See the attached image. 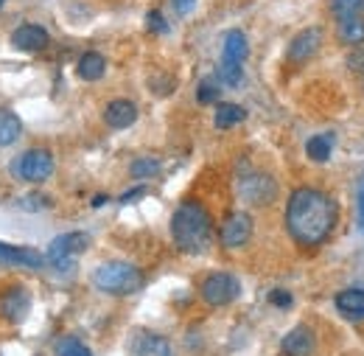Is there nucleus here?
Instances as JSON below:
<instances>
[{"label":"nucleus","mask_w":364,"mask_h":356,"mask_svg":"<svg viewBox=\"0 0 364 356\" xmlns=\"http://www.w3.org/2000/svg\"><path fill=\"white\" fill-rule=\"evenodd\" d=\"M283 224L289 239L300 250H317L333 236L339 224V202L331 194L311 185L294 188L286 202Z\"/></svg>","instance_id":"1"},{"label":"nucleus","mask_w":364,"mask_h":356,"mask_svg":"<svg viewBox=\"0 0 364 356\" xmlns=\"http://www.w3.org/2000/svg\"><path fill=\"white\" fill-rule=\"evenodd\" d=\"M171 239L185 256H202L210 250L216 230L208 208L199 199H185L171 216Z\"/></svg>","instance_id":"2"},{"label":"nucleus","mask_w":364,"mask_h":356,"mask_svg":"<svg viewBox=\"0 0 364 356\" xmlns=\"http://www.w3.org/2000/svg\"><path fill=\"white\" fill-rule=\"evenodd\" d=\"M92 286L104 295L127 298L143 286V272L129 261H104L92 269Z\"/></svg>","instance_id":"3"},{"label":"nucleus","mask_w":364,"mask_h":356,"mask_svg":"<svg viewBox=\"0 0 364 356\" xmlns=\"http://www.w3.org/2000/svg\"><path fill=\"white\" fill-rule=\"evenodd\" d=\"M90 250V236L85 230H73V233H62L48 244V264L59 272H73L76 258L82 253Z\"/></svg>","instance_id":"4"},{"label":"nucleus","mask_w":364,"mask_h":356,"mask_svg":"<svg viewBox=\"0 0 364 356\" xmlns=\"http://www.w3.org/2000/svg\"><path fill=\"white\" fill-rule=\"evenodd\" d=\"M238 295H241V281L232 272H210L199 286V298L213 309L230 306L232 300H238Z\"/></svg>","instance_id":"5"},{"label":"nucleus","mask_w":364,"mask_h":356,"mask_svg":"<svg viewBox=\"0 0 364 356\" xmlns=\"http://www.w3.org/2000/svg\"><path fill=\"white\" fill-rule=\"evenodd\" d=\"M14 172L23 182H31V185H40L53 174V155L43 149V146H34V149H26L17 160H14Z\"/></svg>","instance_id":"6"},{"label":"nucleus","mask_w":364,"mask_h":356,"mask_svg":"<svg viewBox=\"0 0 364 356\" xmlns=\"http://www.w3.org/2000/svg\"><path fill=\"white\" fill-rule=\"evenodd\" d=\"M252 230H255V222L247 211H232L219 224V244L225 250H241L250 244Z\"/></svg>","instance_id":"7"},{"label":"nucleus","mask_w":364,"mask_h":356,"mask_svg":"<svg viewBox=\"0 0 364 356\" xmlns=\"http://www.w3.org/2000/svg\"><path fill=\"white\" fill-rule=\"evenodd\" d=\"M238 194L250 205H272L277 197V182L267 172H244L238 177Z\"/></svg>","instance_id":"8"},{"label":"nucleus","mask_w":364,"mask_h":356,"mask_svg":"<svg viewBox=\"0 0 364 356\" xmlns=\"http://www.w3.org/2000/svg\"><path fill=\"white\" fill-rule=\"evenodd\" d=\"M322 28L319 26H309V28H303V31H297L294 37H291V43L286 48V62H291V65H306L309 59H314L319 53V48H322Z\"/></svg>","instance_id":"9"},{"label":"nucleus","mask_w":364,"mask_h":356,"mask_svg":"<svg viewBox=\"0 0 364 356\" xmlns=\"http://www.w3.org/2000/svg\"><path fill=\"white\" fill-rule=\"evenodd\" d=\"M31 309V295L26 286L20 283H11L0 292V317L9 320V323H23L26 314Z\"/></svg>","instance_id":"10"},{"label":"nucleus","mask_w":364,"mask_h":356,"mask_svg":"<svg viewBox=\"0 0 364 356\" xmlns=\"http://www.w3.org/2000/svg\"><path fill=\"white\" fill-rule=\"evenodd\" d=\"M11 45L17 51H23V53H40V51H46L48 45H50V34L43 26H37V23H23V26L14 28Z\"/></svg>","instance_id":"11"},{"label":"nucleus","mask_w":364,"mask_h":356,"mask_svg":"<svg viewBox=\"0 0 364 356\" xmlns=\"http://www.w3.org/2000/svg\"><path fill=\"white\" fill-rule=\"evenodd\" d=\"M0 264L9 267H26V269H43L46 267V256L34 247H17V244H6L0 241Z\"/></svg>","instance_id":"12"},{"label":"nucleus","mask_w":364,"mask_h":356,"mask_svg":"<svg viewBox=\"0 0 364 356\" xmlns=\"http://www.w3.org/2000/svg\"><path fill=\"white\" fill-rule=\"evenodd\" d=\"M137 121V104L129 98H115L104 107V124L109 130H129Z\"/></svg>","instance_id":"13"},{"label":"nucleus","mask_w":364,"mask_h":356,"mask_svg":"<svg viewBox=\"0 0 364 356\" xmlns=\"http://www.w3.org/2000/svg\"><path fill=\"white\" fill-rule=\"evenodd\" d=\"M314 331L309 325H294L283 340H280V351L286 356H311L314 354Z\"/></svg>","instance_id":"14"},{"label":"nucleus","mask_w":364,"mask_h":356,"mask_svg":"<svg viewBox=\"0 0 364 356\" xmlns=\"http://www.w3.org/2000/svg\"><path fill=\"white\" fill-rule=\"evenodd\" d=\"M333 306H336V312L342 314L345 320H350V323H364V289L362 286H350V289L336 292Z\"/></svg>","instance_id":"15"},{"label":"nucleus","mask_w":364,"mask_h":356,"mask_svg":"<svg viewBox=\"0 0 364 356\" xmlns=\"http://www.w3.org/2000/svg\"><path fill=\"white\" fill-rule=\"evenodd\" d=\"M250 56V40L241 28H230L222 37V62H232V65H244Z\"/></svg>","instance_id":"16"},{"label":"nucleus","mask_w":364,"mask_h":356,"mask_svg":"<svg viewBox=\"0 0 364 356\" xmlns=\"http://www.w3.org/2000/svg\"><path fill=\"white\" fill-rule=\"evenodd\" d=\"M336 40L345 48H362L364 45V14L336 20Z\"/></svg>","instance_id":"17"},{"label":"nucleus","mask_w":364,"mask_h":356,"mask_svg":"<svg viewBox=\"0 0 364 356\" xmlns=\"http://www.w3.org/2000/svg\"><path fill=\"white\" fill-rule=\"evenodd\" d=\"M333 149H336V135L333 132L311 135V137L306 140V157H309L311 163H319V166L331 160Z\"/></svg>","instance_id":"18"},{"label":"nucleus","mask_w":364,"mask_h":356,"mask_svg":"<svg viewBox=\"0 0 364 356\" xmlns=\"http://www.w3.org/2000/svg\"><path fill=\"white\" fill-rule=\"evenodd\" d=\"M76 73H79V79H85V82H98V79L107 73V59H104L98 51H85V53L79 56V62H76Z\"/></svg>","instance_id":"19"},{"label":"nucleus","mask_w":364,"mask_h":356,"mask_svg":"<svg viewBox=\"0 0 364 356\" xmlns=\"http://www.w3.org/2000/svg\"><path fill=\"white\" fill-rule=\"evenodd\" d=\"M244 118H247V110L241 104H232V101H219L216 104V115H213L216 130H232V127L244 124Z\"/></svg>","instance_id":"20"},{"label":"nucleus","mask_w":364,"mask_h":356,"mask_svg":"<svg viewBox=\"0 0 364 356\" xmlns=\"http://www.w3.org/2000/svg\"><path fill=\"white\" fill-rule=\"evenodd\" d=\"M23 135V121L14 110H0V149L17 143Z\"/></svg>","instance_id":"21"},{"label":"nucleus","mask_w":364,"mask_h":356,"mask_svg":"<svg viewBox=\"0 0 364 356\" xmlns=\"http://www.w3.org/2000/svg\"><path fill=\"white\" fill-rule=\"evenodd\" d=\"M328 11L333 20L356 17V14H364V0H328Z\"/></svg>","instance_id":"22"},{"label":"nucleus","mask_w":364,"mask_h":356,"mask_svg":"<svg viewBox=\"0 0 364 356\" xmlns=\"http://www.w3.org/2000/svg\"><path fill=\"white\" fill-rule=\"evenodd\" d=\"M160 169H163V163L157 157H137V160H132V166H129V177L151 179L160 174Z\"/></svg>","instance_id":"23"},{"label":"nucleus","mask_w":364,"mask_h":356,"mask_svg":"<svg viewBox=\"0 0 364 356\" xmlns=\"http://www.w3.org/2000/svg\"><path fill=\"white\" fill-rule=\"evenodd\" d=\"M53 351H56V356H92L90 348L76 337H59Z\"/></svg>","instance_id":"24"},{"label":"nucleus","mask_w":364,"mask_h":356,"mask_svg":"<svg viewBox=\"0 0 364 356\" xmlns=\"http://www.w3.org/2000/svg\"><path fill=\"white\" fill-rule=\"evenodd\" d=\"M216 79L228 88H238L244 82V65H232V62H219V70H216Z\"/></svg>","instance_id":"25"},{"label":"nucleus","mask_w":364,"mask_h":356,"mask_svg":"<svg viewBox=\"0 0 364 356\" xmlns=\"http://www.w3.org/2000/svg\"><path fill=\"white\" fill-rule=\"evenodd\" d=\"M17 208L20 211H26V214H40V211H48L50 208V197L46 194H26V197H20L17 199Z\"/></svg>","instance_id":"26"},{"label":"nucleus","mask_w":364,"mask_h":356,"mask_svg":"<svg viewBox=\"0 0 364 356\" xmlns=\"http://www.w3.org/2000/svg\"><path fill=\"white\" fill-rule=\"evenodd\" d=\"M199 104H219V79H202L196 88Z\"/></svg>","instance_id":"27"},{"label":"nucleus","mask_w":364,"mask_h":356,"mask_svg":"<svg viewBox=\"0 0 364 356\" xmlns=\"http://www.w3.org/2000/svg\"><path fill=\"white\" fill-rule=\"evenodd\" d=\"M146 28H149L151 34H168V23H166V17H163L160 9H151V11L146 14Z\"/></svg>","instance_id":"28"},{"label":"nucleus","mask_w":364,"mask_h":356,"mask_svg":"<svg viewBox=\"0 0 364 356\" xmlns=\"http://www.w3.org/2000/svg\"><path fill=\"white\" fill-rule=\"evenodd\" d=\"M345 68L356 76H364V48H350V53L345 59Z\"/></svg>","instance_id":"29"},{"label":"nucleus","mask_w":364,"mask_h":356,"mask_svg":"<svg viewBox=\"0 0 364 356\" xmlns=\"http://www.w3.org/2000/svg\"><path fill=\"white\" fill-rule=\"evenodd\" d=\"M269 303H272L274 309H291L294 298H291V292H286V289H272V292H269Z\"/></svg>","instance_id":"30"},{"label":"nucleus","mask_w":364,"mask_h":356,"mask_svg":"<svg viewBox=\"0 0 364 356\" xmlns=\"http://www.w3.org/2000/svg\"><path fill=\"white\" fill-rule=\"evenodd\" d=\"M140 197H146V185H135V188L124 191L118 202H121V205H129V202H135V199H140Z\"/></svg>","instance_id":"31"},{"label":"nucleus","mask_w":364,"mask_h":356,"mask_svg":"<svg viewBox=\"0 0 364 356\" xmlns=\"http://www.w3.org/2000/svg\"><path fill=\"white\" fill-rule=\"evenodd\" d=\"M174 3V11L180 14V17H188L191 11H193V6H196V0H171Z\"/></svg>","instance_id":"32"},{"label":"nucleus","mask_w":364,"mask_h":356,"mask_svg":"<svg viewBox=\"0 0 364 356\" xmlns=\"http://www.w3.org/2000/svg\"><path fill=\"white\" fill-rule=\"evenodd\" d=\"M109 197L107 194H98V197H92V208H104V202H107Z\"/></svg>","instance_id":"33"},{"label":"nucleus","mask_w":364,"mask_h":356,"mask_svg":"<svg viewBox=\"0 0 364 356\" xmlns=\"http://www.w3.org/2000/svg\"><path fill=\"white\" fill-rule=\"evenodd\" d=\"M359 216L364 219V182H362V188H359Z\"/></svg>","instance_id":"34"},{"label":"nucleus","mask_w":364,"mask_h":356,"mask_svg":"<svg viewBox=\"0 0 364 356\" xmlns=\"http://www.w3.org/2000/svg\"><path fill=\"white\" fill-rule=\"evenodd\" d=\"M3 3H6V0H0V9H3Z\"/></svg>","instance_id":"35"}]
</instances>
